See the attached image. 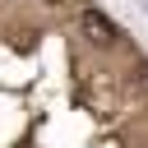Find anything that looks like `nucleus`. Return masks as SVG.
Listing matches in <instances>:
<instances>
[{"label":"nucleus","instance_id":"f257e3e1","mask_svg":"<svg viewBox=\"0 0 148 148\" xmlns=\"http://www.w3.org/2000/svg\"><path fill=\"white\" fill-rule=\"evenodd\" d=\"M79 32H83L97 51H111V46H120V42H125V32H120L102 9H83V14H79Z\"/></svg>","mask_w":148,"mask_h":148},{"label":"nucleus","instance_id":"f03ea898","mask_svg":"<svg viewBox=\"0 0 148 148\" xmlns=\"http://www.w3.org/2000/svg\"><path fill=\"white\" fill-rule=\"evenodd\" d=\"M51 5H60V0H51Z\"/></svg>","mask_w":148,"mask_h":148}]
</instances>
